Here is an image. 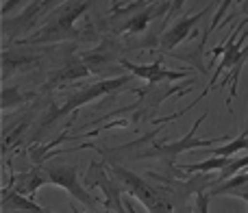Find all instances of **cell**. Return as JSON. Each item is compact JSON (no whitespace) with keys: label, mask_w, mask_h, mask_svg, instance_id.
<instances>
[{"label":"cell","mask_w":248,"mask_h":213,"mask_svg":"<svg viewBox=\"0 0 248 213\" xmlns=\"http://www.w3.org/2000/svg\"><path fill=\"white\" fill-rule=\"evenodd\" d=\"M44 172L48 174V181L52 185H59L63 187L70 196L78 198L83 205H87L90 209L96 207V198H92L90 194L85 192L81 183H78V176H77V166H65V163H50V166H44Z\"/></svg>","instance_id":"5b68a950"},{"label":"cell","mask_w":248,"mask_h":213,"mask_svg":"<svg viewBox=\"0 0 248 213\" xmlns=\"http://www.w3.org/2000/svg\"><path fill=\"white\" fill-rule=\"evenodd\" d=\"M17 4H22L20 0H13V2H2V15H4V13H9V11H11L13 7H17Z\"/></svg>","instance_id":"7402d4cb"},{"label":"cell","mask_w":248,"mask_h":213,"mask_svg":"<svg viewBox=\"0 0 248 213\" xmlns=\"http://www.w3.org/2000/svg\"><path fill=\"white\" fill-rule=\"evenodd\" d=\"M52 7H59L55 0H48V2H29V7H24L22 15L13 17V20L2 22V30L9 39H16L20 33H26L29 29L39 24V17L46 11H50Z\"/></svg>","instance_id":"8992f818"},{"label":"cell","mask_w":248,"mask_h":213,"mask_svg":"<svg viewBox=\"0 0 248 213\" xmlns=\"http://www.w3.org/2000/svg\"><path fill=\"white\" fill-rule=\"evenodd\" d=\"M194 213H198V211H194Z\"/></svg>","instance_id":"cb8c5ba5"},{"label":"cell","mask_w":248,"mask_h":213,"mask_svg":"<svg viewBox=\"0 0 248 213\" xmlns=\"http://www.w3.org/2000/svg\"><path fill=\"white\" fill-rule=\"evenodd\" d=\"M111 172L116 174L118 183L126 189V194H131L133 198H137L150 213H174L172 202H170V198H168L166 192L153 187V185L146 183L141 176L133 174V172L124 170L120 166H111Z\"/></svg>","instance_id":"7a4b0ae2"},{"label":"cell","mask_w":248,"mask_h":213,"mask_svg":"<svg viewBox=\"0 0 248 213\" xmlns=\"http://www.w3.org/2000/svg\"><path fill=\"white\" fill-rule=\"evenodd\" d=\"M242 150H248V128H244V133H242L237 139L229 141L227 146H220V148H214V157H235L237 152H242Z\"/></svg>","instance_id":"d6986e66"},{"label":"cell","mask_w":248,"mask_h":213,"mask_svg":"<svg viewBox=\"0 0 248 213\" xmlns=\"http://www.w3.org/2000/svg\"><path fill=\"white\" fill-rule=\"evenodd\" d=\"M46 183H50V181H48V174L44 172V167H33L31 172L22 174L20 181H16V187L13 189H16L17 194H22V196H26V198L33 200L35 194H37V189Z\"/></svg>","instance_id":"9a60e30c"},{"label":"cell","mask_w":248,"mask_h":213,"mask_svg":"<svg viewBox=\"0 0 248 213\" xmlns=\"http://www.w3.org/2000/svg\"><path fill=\"white\" fill-rule=\"evenodd\" d=\"M2 209H17V211H31V213H46L39 205H35L31 198L17 194L16 189H4L2 192Z\"/></svg>","instance_id":"2e32d148"},{"label":"cell","mask_w":248,"mask_h":213,"mask_svg":"<svg viewBox=\"0 0 248 213\" xmlns=\"http://www.w3.org/2000/svg\"><path fill=\"white\" fill-rule=\"evenodd\" d=\"M31 122H33V113H26L24 118H20L17 122H11L2 128V154L11 152L13 148H17L24 137V133L29 131Z\"/></svg>","instance_id":"5bb4252c"},{"label":"cell","mask_w":248,"mask_h":213,"mask_svg":"<svg viewBox=\"0 0 248 213\" xmlns=\"http://www.w3.org/2000/svg\"><path fill=\"white\" fill-rule=\"evenodd\" d=\"M118 52H120V48H118L116 42H103L98 48H94V50L83 52L81 59H83V63L87 65L90 72L105 74V72H109V65H120Z\"/></svg>","instance_id":"9c48e42d"},{"label":"cell","mask_w":248,"mask_h":213,"mask_svg":"<svg viewBox=\"0 0 248 213\" xmlns=\"http://www.w3.org/2000/svg\"><path fill=\"white\" fill-rule=\"evenodd\" d=\"M246 128H248V126H246Z\"/></svg>","instance_id":"d4e9b609"},{"label":"cell","mask_w":248,"mask_h":213,"mask_svg":"<svg viewBox=\"0 0 248 213\" xmlns=\"http://www.w3.org/2000/svg\"><path fill=\"white\" fill-rule=\"evenodd\" d=\"M133 78H135L133 74H126V76H116V78H107V81H98V83H94V85L85 87V90L74 91L72 98H70L68 103L61 105L59 109H52L50 113H48L46 118H44L42 126L46 128L48 124H52L55 120H59V118H63V115H70L72 111H77L78 106H83V105L92 103V100H98V98H103V96L113 94V91L122 90V87H124V85H128V83H131Z\"/></svg>","instance_id":"3957f363"},{"label":"cell","mask_w":248,"mask_h":213,"mask_svg":"<svg viewBox=\"0 0 248 213\" xmlns=\"http://www.w3.org/2000/svg\"><path fill=\"white\" fill-rule=\"evenodd\" d=\"M209 200H211V196L209 194H198L196 196V211L198 213H209Z\"/></svg>","instance_id":"ffe728a7"},{"label":"cell","mask_w":248,"mask_h":213,"mask_svg":"<svg viewBox=\"0 0 248 213\" xmlns=\"http://www.w3.org/2000/svg\"><path fill=\"white\" fill-rule=\"evenodd\" d=\"M233 159V157H231ZM231 159L229 157H211L207 159V161H201V163H187V166H179L183 172H198V174H211L214 170H224V167L231 163Z\"/></svg>","instance_id":"e0dca14e"},{"label":"cell","mask_w":248,"mask_h":213,"mask_svg":"<svg viewBox=\"0 0 248 213\" xmlns=\"http://www.w3.org/2000/svg\"><path fill=\"white\" fill-rule=\"evenodd\" d=\"M231 196H237V198H242V200L248 202V183L240 185V187H235V189L231 192Z\"/></svg>","instance_id":"44dd1931"},{"label":"cell","mask_w":248,"mask_h":213,"mask_svg":"<svg viewBox=\"0 0 248 213\" xmlns=\"http://www.w3.org/2000/svg\"><path fill=\"white\" fill-rule=\"evenodd\" d=\"M124 209H126L128 213H137V211H135V207L131 205V200H126V198H124Z\"/></svg>","instance_id":"603a6c76"},{"label":"cell","mask_w":248,"mask_h":213,"mask_svg":"<svg viewBox=\"0 0 248 213\" xmlns=\"http://www.w3.org/2000/svg\"><path fill=\"white\" fill-rule=\"evenodd\" d=\"M120 65L124 70H128L135 78H144V81H148L150 85H157V83H161V81H179V78H183L189 74V70H185V72L166 70L163 68V59H155L150 65H137V63H133V61L120 59Z\"/></svg>","instance_id":"ba28073f"},{"label":"cell","mask_w":248,"mask_h":213,"mask_svg":"<svg viewBox=\"0 0 248 213\" xmlns=\"http://www.w3.org/2000/svg\"><path fill=\"white\" fill-rule=\"evenodd\" d=\"M35 96V91H20V87H2V111H11L24 103H31Z\"/></svg>","instance_id":"ac0fdd59"},{"label":"cell","mask_w":248,"mask_h":213,"mask_svg":"<svg viewBox=\"0 0 248 213\" xmlns=\"http://www.w3.org/2000/svg\"><path fill=\"white\" fill-rule=\"evenodd\" d=\"M42 57L33 52H17V50H2V81L11 78L20 70L35 68Z\"/></svg>","instance_id":"7c38bea8"},{"label":"cell","mask_w":248,"mask_h":213,"mask_svg":"<svg viewBox=\"0 0 248 213\" xmlns=\"http://www.w3.org/2000/svg\"><path fill=\"white\" fill-rule=\"evenodd\" d=\"M87 183L96 185V187H100L105 192V196H107V200H105L107 209H113L116 213H126V209H124V198H120L122 192L118 187V181L109 179L107 167L103 163H92L90 172H87Z\"/></svg>","instance_id":"52a82bcc"},{"label":"cell","mask_w":248,"mask_h":213,"mask_svg":"<svg viewBox=\"0 0 248 213\" xmlns=\"http://www.w3.org/2000/svg\"><path fill=\"white\" fill-rule=\"evenodd\" d=\"M209 7H205L201 13H196V15H192V17H181V20H176V24L172 26V29H168L166 33L159 37V48H161V50H174L179 44H183L185 39L192 35L194 26L201 22V17L209 11Z\"/></svg>","instance_id":"30bf717a"},{"label":"cell","mask_w":248,"mask_h":213,"mask_svg":"<svg viewBox=\"0 0 248 213\" xmlns=\"http://www.w3.org/2000/svg\"><path fill=\"white\" fill-rule=\"evenodd\" d=\"M90 7L92 2H63L59 7V11L55 13V17L42 30L24 37L20 44H46V42H61V39L74 37L77 35L74 33V22Z\"/></svg>","instance_id":"6da1fadb"},{"label":"cell","mask_w":248,"mask_h":213,"mask_svg":"<svg viewBox=\"0 0 248 213\" xmlns=\"http://www.w3.org/2000/svg\"><path fill=\"white\" fill-rule=\"evenodd\" d=\"M87 74H90V70H87V65L83 63V59L78 57V59H68V63L61 65L59 70H55V72L50 74V78L46 81V85L42 87V91H50L55 90V87H63L68 85V83H74V81H81V78H85Z\"/></svg>","instance_id":"8fae6325"},{"label":"cell","mask_w":248,"mask_h":213,"mask_svg":"<svg viewBox=\"0 0 248 213\" xmlns=\"http://www.w3.org/2000/svg\"><path fill=\"white\" fill-rule=\"evenodd\" d=\"M207 120V113H202L196 122L192 124L189 133L183 137V139H176V141H166V144H155L150 150H146L144 157H161V159H168V161H174L179 154L183 152H189V150H196V148H207V146H216V144H222V141H229L227 135H220V137H214V139H198L196 137V131L202 122Z\"/></svg>","instance_id":"277c9868"},{"label":"cell","mask_w":248,"mask_h":213,"mask_svg":"<svg viewBox=\"0 0 248 213\" xmlns=\"http://www.w3.org/2000/svg\"><path fill=\"white\" fill-rule=\"evenodd\" d=\"M168 7H170V2H163V4H146L144 11H140L137 15H133L131 20H126V24L122 26L120 33H122V35H135V33H141V30L148 29L150 20H153V17H157L159 13H163Z\"/></svg>","instance_id":"4fadbf2b"}]
</instances>
